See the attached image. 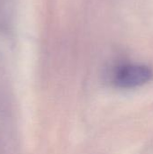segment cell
Wrapping results in <instances>:
<instances>
[{
  "instance_id": "1",
  "label": "cell",
  "mask_w": 153,
  "mask_h": 154,
  "mask_svg": "<svg viewBox=\"0 0 153 154\" xmlns=\"http://www.w3.org/2000/svg\"><path fill=\"white\" fill-rule=\"evenodd\" d=\"M153 77L151 69L143 64H125L119 67L113 78L114 84L120 88H134L148 83Z\"/></svg>"
}]
</instances>
